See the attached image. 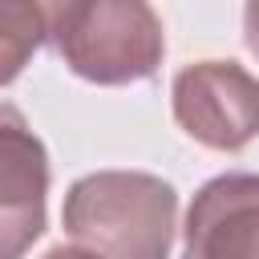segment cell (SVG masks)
<instances>
[{"instance_id": "1", "label": "cell", "mask_w": 259, "mask_h": 259, "mask_svg": "<svg viewBox=\"0 0 259 259\" xmlns=\"http://www.w3.org/2000/svg\"><path fill=\"white\" fill-rule=\"evenodd\" d=\"M174 214L178 194L170 182L138 170H97L65 194V239L57 251L162 259L174 243Z\"/></svg>"}, {"instance_id": "2", "label": "cell", "mask_w": 259, "mask_h": 259, "mask_svg": "<svg viewBox=\"0 0 259 259\" xmlns=\"http://www.w3.org/2000/svg\"><path fill=\"white\" fill-rule=\"evenodd\" d=\"M53 49L93 85H130L162 65L166 36L150 0H85Z\"/></svg>"}, {"instance_id": "3", "label": "cell", "mask_w": 259, "mask_h": 259, "mask_svg": "<svg viewBox=\"0 0 259 259\" xmlns=\"http://www.w3.org/2000/svg\"><path fill=\"white\" fill-rule=\"evenodd\" d=\"M174 121L210 150L259 138V77L235 61H194L174 77Z\"/></svg>"}, {"instance_id": "4", "label": "cell", "mask_w": 259, "mask_h": 259, "mask_svg": "<svg viewBox=\"0 0 259 259\" xmlns=\"http://www.w3.org/2000/svg\"><path fill=\"white\" fill-rule=\"evenodd\" d=\"M49 154L16 105L0 101V259L24 255L45 231Z\"/></svg>"}, {"instance_id": "5", "label": "cell", "mask_w": 259, "mask_h": 259, "mask_svg": "<svg viewBox=\"0 0 259 259\" xmlns=\"http://www.w3.org/2000/svg\"><path fill=\"white\" fill-rule=\"evenodd\" d=\"M190 259H259V174L210 178L186 210Z\"/></svg>"}, {"instance_id": "6", "label": "cell", "mask_w": 259, "mask_h": 259, "mask_svg": "<svg viewBox=\"0 0 259 259\" xmlns=\"http://www.w3.org/2000/svg\"><path fill=\"white\" fill-rule=\"evenodd\" d=\"M45 40L49 16L40 0H0V85L16 81Z\"/></svg>"}, {"instance_id": "7", "label": "cell", "mask_w": 259, "mask_h": 259, "mask_svg": "<svg viewBox=\"0 0 259 259\" xmlns=\"http://www.w3.org/2000/svg\"><path fill=\"white\" fill-rule=\"evenodd\" d=\"M45 4V16H49V40L57 45V36L73 24V16L85 8V0H40Z\"/></svg>"}, {"instance_id": "8", "label": "cell", "mask_w": 259, "mask_h": 259, "mask_svg": "<svg viewBox=\"0 0 259 259\" xmlns=\"http://www.w3.org/2000/svg\"><path fill=\"white\" fill-rule=\"evenodd\" d=\"M243 36H247V49L259 57V0H247V12H243Z\"/></svg>"}]
</instances>
